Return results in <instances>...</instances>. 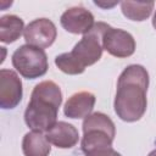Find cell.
<instances>
[{
  "label": "cell",
  "mask_w": 156,
  "mask_h": 156,
  "mask_svg": "<svg viewBox=\"0 0 156 156\" xmlns=\"http://www.w3.org/2000/svg\"><path fill=\"white\" fill-rule=\"evenodd\" d=\"M149 73L141 65H130L118 77L113 101L116 115L124 122L139 121L147 107Z\"/></svg>",
  "instance_id": "obj_1"
},
{
  "label": "cell",
  "mask_w": 156,
  "mask_h": 156,
  "mask_svg": "<svg viewBox=\"0 0 156 156\" xmlns=\"http://www.w3.org/2000/svg\"><path fill=\"white\" fill-rule=\"evenodd\" d=\"M62 102L60 87L52 80H43L32 91L24 111L26 124L35 132H48L57 122V112Z\"/></svg>",
  "instance_id": "obj_2"
},
{
  "label": "cell",
  "mask_w": 156,
  "mask_h": 156,
  "mask_svg": "<svg viewBox=\"0 0 156 156\" xmlns=\"http://www.w3.org/2000/svg\"><path fill=\"white\" fill-rule=\"evenodd\" d=\"M108 24L105 22H98L94 24L90 32L83 35V38L74 45L72 51L63 52L55 57V65L66 74H80L85 71V67L96 63L102 55V35Z\"/></svg>",
  "instance_id": "obj_3"
},
{
  "label": "cell",
  "mask_w": 156,
  "mask_h": 156,
  "mask_svg": "<svg viewBox=\"0 0 156 156\" xmlns=\"http://www.w3.org/2000/svg\"><path fill=\"white\" fill-rule=\"evenodd\" d=\"M83 138L80 149L85 156H107L113 151L116 135L113 121L102 112H94L83 121Z\"/></svg>",
  "instance_id": "obj_4"
},
{
  "label": "cell",
  "mask_w": 156,
  "mask_h": 156,
  "mask_svg": "<svg viewBox=\"0 0 156 156\" xmlns=\"http://www.w3.org/2000/svg\"><path fill=\"white\" fill-rule=\"evenodd\" d=\"M12 65L16 71L27 79L43 77L49 68L48 56L40 48L21 45L12 54Z\"/></svg>",
  "instance_id": "obj_5"
},
{
  "label": "cell",
  "mask_w": 156,
  "mask_h": 156,
  "mask_svg": "<svg viewBox=\"0 0 156 156\" xmlns=\"http://www.w3.org/2000/svg\"><path fill=\"white\" fill-rule=\"evenodd\" d=\"M102 46L110 55L124 58L134 54L135 40L130 33L108 26L102 35Z\"/></svg>",
  "instance_id": "obj_6"
},
{
  "label": "cell",
  "mask_w": 156,
  "mask_h": 156,
  "mask_svg": "<svg viewBox=\"0 0 156 156\" xmlns=\"http://www.w3.org/2000/svg\"><path fill=\"white\" fill-rule=\"evenodd\" d=\"M23 37L28 45L45 49L51 46L57 37L56 26L48 18H37L27 24Z\"/></svg>",
  "instance_id": "obj_7"
},
{
  "label": "cell",
  "mask_w": 156,
  "mask_h": 156,
  "mask_svg": "<svg viewBox=\"0 0 156 156\" xmlns=\"http://www.w3.org/2000/svg\"><path fill=\"white\" fill-rule=\"evenodd\" d=\"M22 82L12 69L0 71V107L4 110L15 108L22 100Z\"/></svg>",
  "instance_id": "obj_8"
},
{
  "label": "cell",
  "mask_w": 156,
  "mask_h": 156,
  "mask_svg": "<svg viewBox=\"0 0 156 156\" xmlns=\"http://www.w3.org/2000/svg\"><path fill=\"white\" fill-rule=\"evenodd\" d=\"M63 29L73 34H87L94 27V16L89 10L74 6L66 10L60 18Z\"/></svg>",
  "instance_id": "obj_9"
},
{
  "label": "cell",
  "mask_w": 156,
  "mask_h": 156,
  "mask_svg": "<svg viewBox=\"0 0 156 156\" xmlns=\"http://www.w3.org/2000/svg\"><path fill=\"white\" fill-rule=\"evenodd\" d=\"M48 141L60 149H71L79 140L78 130L71 123L58 121L45 134Z\"/></svg>",
  "instance_id": "obj_10"
},
{
  "label": "cell",
  "mask_w": 156,
  "mask_h": 156,
  "mask_svg": "<svg viewBox=\"0 0 156 156\" xmlns=\"http://www.w3.org/2000/svg\"><path fill=\"white\" fill-rule=\"evenodd\" d=\"M96 98L90 91H79L73 94L65 104L63 113L66 117L79 119L89 116L94 108Z\"/></svg>",
  "instance_id": "obj_11"
},
{
  "label": "cell",
  "mask_w": 156,
  "mask_h": 156,
  "mask_svg": "<svg viewBox=\"0 0 156 156\" xmlns=\"http://www.w3.org/2000/svg\"><path fill=\"white\" fill-rule=\"evenodd\" d=\"M22 151L24 156H49L51 146L45 135L32 130L23 136Z\"/></svg>",
  "instance_id": "obj_12"
},
{
  "label": "cell",
  "mask_w": 156,
  "mask_h": 156,
  "mask_svg": "<svg viewBox=\"0 0 156 156\" xmlns=\"http://www.w3.org/2000/svg\"><path fill=\"white\" fill-rule=\"evenodd\" d=\"M24 32L23 20L16 15H5L0 18V40L5 44L16 41Z\"/></svg>",
  "instance_id": "obj_13"
},
{
  "label": "cell",
  "mask_w": 156,
  "mask_h": 156,
  "mask_svg": "<svg viewBox=\"0 0 156 156\" xmlns=\"http://www.w3.org/2000/svg\"><path fill=\"white\" fill-rule=\"evenodd\" d=\"M154 7H155L154 1H146V2L122 1L121 2V10L124 17H127L130 21H138V22H141L149 18Z\"/></svg>",
  "instance_id": "obj_14"
},
{
  "label": "cell",
  "mask_w": 156,
  "mask_h": 156,
  "mask_svg": "<svg viewBox=\"0 0 156 156\" xmlns=\"http://www.w3.org/2000/svg\"><path fill=\"white\" fill-rule=\"evenodd\" d=\"M107 156H122V155H121L119 152H117V151H115V150H113V151H112L111 154H108Z\"/></svg>",
  "instance_id": "obj_15"
},
{
  "label": "cell",
  "mask_w": 156,
  "mask_h": 156,
  "mask_svg": "<svg viewBox=\"0 0 156 156\" xmlns=\"http://www.w3.org/2000/svg\"><path fill=\"white\" fill-rule=\"evenodd\" d=\"M152 26H154V28L156 29V12H155V15H154V18H152Z\"/></svg>",
  "instance_id": "obj_16"
},
{
  "label": "cell",
  "mask_w": 156,
  "mask_h": 156,
  "mask_svg": "<svg viewBox=\"0 0 156 156\" xmlns=\"http://www.w3.org/2000/svg\"><path fill=\"white\" fill-rule=\"evenodd\" d=\"M147 156H156V149H155V150H152Z\"/></svg>",
  "instance_id": "obj_17"
}]
</instances>
